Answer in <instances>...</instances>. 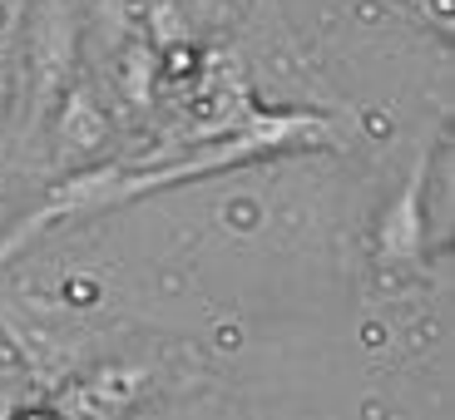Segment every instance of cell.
<instances>
[{
	"mask_svg": "<svg viewBox=\"0 0 455 420\" xmlns=\"http://www.w3.org/2000/svg\"><path fill=\"white\" fill-rule=\"evenodd\" d=\"M104 114L94 109V99L84 90H69L65 109H60V124H55V159L60 169H75L80 159H94V148L104 144Z\"/></svg>",
	"mask_w": 455,
	"mask_h": 420,
	"instance_id": "3957f363",
	"label": "cell"
},
{
	"mask_svg": "<svg viewBox=\"0 0 455 420\" xmlns=\"http://www.w3.org/2000/svg\"><path fill=\"white\" fill-rule=\"evenodd\" d=\"M139 391H144V366H104L90 386L69 391L65 410H80V416L84 410H124Z\"/></svg>",
	"mask_w": 455,
	"mask_h": 420,
	"instance_id": "277c9868",
	"label": "cell"
},
{
	"mask_svg": "<svg viewBox=\"0 0 455 420\" xmlns=\"http://www.w3.org/2000/svg\"><path fill=\"white\" fill-rule=\"evenodd\" d=\"M426 173H431V154L416 159L411 183L401 188L396 208L381 218V258H396V262H416V258H421V248H426V218H421Z\"/></svg>",
	"mask_w": 455,
	"mask_h": 420,
	"instance_id": "7a4b0ae2",
	"label": "cell"
},
{
	"mask_svg": "<svg viewBox=\"0 0 455 420\" xmlns=\"http://www.w3.org/2000/svg\"><path fill=\"white\" fill-rule=\"evenodd\" d=\"M35 119H45L55 94L65 90L69 59H75V15H69V0H45V11L35 20Z\"/></svg>",
	"mask_w": 455,
	"mask_h": 420,
	"instance_id": "6da1fadb",
	"label": "cell"
},
{
	"mask_svg": "<svg viewBox=\"0 0 455 420\" xmlns=\"http://www.w3.org/2000/svg\"><path fill=\"white\" fill-rule=\"evenodd\" d=\"M5 99H11V55L0 45V114H5Z\"/></svg>",
	"mask_w": 455,
	"mask_h": 420,
	"instance_id": "5b68a950",
	"label": "cell"
}]
</instances>
